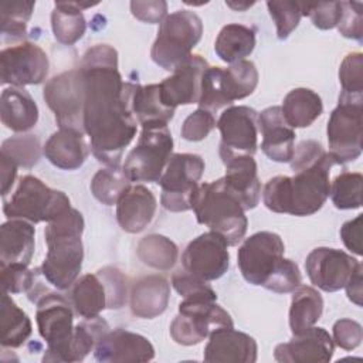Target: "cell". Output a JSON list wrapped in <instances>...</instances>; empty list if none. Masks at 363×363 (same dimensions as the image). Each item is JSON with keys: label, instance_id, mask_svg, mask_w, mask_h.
Masks as SVG:
<instances>
[{"label": "cell", "instance_id": "d590c367", "mask_svg": "<svg viewBox=\"0 0 363 363\" xmlns=\"http://www.w3.org/2000/svg\"><path fill=\"white\" fill-rule=\"evenodd\" d=\"M33 326L28 315L3 292L0 312V343L1 347H20L31 335Z\"/></svg>", "mask_w": 363, "mask_h": 363}, {"label": "cell", "instance_id": "4dcf8cb0", "mask_svg": "<svg viewBox=\"0 0 363 363\" xmlns=\"http://www.w3.org/2000/svg\"><path fill=\"white\" fill-rule=\"evenodd\" d=\"M69 301L82 319L99 316L104 309H108V295L101 277L96 272L79 277L69 288Z\"/></svg>", "mask_w": 363, "mask_h": 363}, {"label": "cell", "instance_id": "e575fe53", "mask_svg": "<svg viewBox=\"0 0 363 363\" xmlns=\"http://www.w3.org/2000/svg\"><path fill=\"white\" fill-rule=\"evenodd\" d=\"M255 48V30L244 24L224 26L214 43V51L224 62L234 64L248 57Z\"/></svg>", "mask_w": 363, "mask_h": 363}, {"label": "cell", "instance_id": "5b68a950", "mask_svg": "<svg viewBox=\"0 0 363 363\" xmlns=\"http://www.w3.org/2000/svg\"><path fill=\"white\" fill-rule=\"evenodd\" d=\"M190 204L197 223L224 237L228 245H237L244 238L248 227L245 210L223 177L199 184Z\"/></svg>", "mask_w": 363, "mask_h": 363}, {"label": "cell", "instance_id": "7bdbcfd3", "mask_svg": "<svg viewBox=\"0 0 363 363\" xmlns=\"http://www.w3.org/2000/svg\"><path fill=\"white\" fill-rule=\"evenodd\" d=\"M0 275L3 292L7 294H28L43 277L41 268L28 269L24 264L0 265Z\"/></svg>", "mask_w": 363, "mask_h": 363}, {"label": "cell", "instance_id": "f1b7e54d", "mask_svg": "<svg viewBox=\"0 0 363 363\" xmlns=\"http://www.w3.org/2000/svg\"><path fill=\"white\" fill-rule=\"evenodd\" d=\"M0 118L7 129L27 132L38 121V106L27 89L23 86H9L1 92Z\"/></svg>", "mask_w": 363, "mask_h": 363}, {"label": "cell", "instance_id": "44dd1931", "mask_svg": "<svg viewBox=\"0 0 363 363\" xmlns=\"http://www.w3.org/2000/svg\"><path fill=\"white\" fill-rule=\"evenodd\" d=\"M335 343L323 328H309L286 343L277 345L274 359L279 363H326L332 359Z\"/></svg>", "mask_w": 363, "mask_h": 363}, {"label": "cell", "instance_id": "c3c4849f", "mask_svg": "<svg viewBox=\"0 0 363 363\" xmlns=\"http://www.w3.org/2000/svg\"><path fill=\"white\" fill-rule=\"evenodd\" d=\"M216 125L214 113L199 108L184 119L180 135L189 142H200L208 136Z\"/></svg>", "mask_w": 363, "mask_h": 363}, {"label": "cell", "instance_id": "277c9868", "mask_svg": "<svg viewBox=\"0 0 363 363\" xmlns=\"http://www.w3.org/2000/svg\"><path fill=\"white\" fill-rule=\"evenodd\" d=\"M84 217L74 207L47 223V255L40 268L45 281L55 289H69L79 277L84 261Z\"/></svg>", "mask_w": 363, "mask_h": 363}, {"label": "cell", "instance_id": "52a82bcc", "mask_svg": "<svg viewBox=\"0 0 363 363\" xmlns=\"http://www.w3.org/2000/svg\"><path fill=\"white\" fill-rule=\"evenodd\" d=\"M71 207L68 196L48 187L38 177L21 176L14 193L3 199V213L10 218H21L33 224L50 223Z\"/></svg>", "mask_w": 363, "mask_h": 363}, {"label": "cell", "instance_id": "f35d334b", "mask_svg": "<svg viewBox=\"0 0 363 363\" xmlns=\"http://www.w3.org/2000/svg\"><path fill=\"white\" fill-rule=\"evenodd\" d=\"M34 1H3L0 4V26L3 40L24 41L27 23L33 14Z\"/></svg>", "mask_w": 363, "mask_h": 363}, {"label": "cell", "instance_id": "ab89813d", "mask_svg": "<svg viewBox=\"0 0 363 363\" xmlns=\"http://www.w3.org/2000/svg\"><path fill=\"white\" fill-rule=\"evenodd\" d=\"M363 176L357 172H342L330 184V199L339 210H353L362 206Z\"/></svg>", "mask_w": 363, "mask_h": 363}, {"label": "cell", "instance_id": "6da1fadb", "mask_svg": "<svg viewBox=\"0 0 363 363\" xmlns=\"http://www.w3.org/2000/svg\"><path fill=\"white\" fill-rule=\"evenodd\" d=\"M84 85V130L98 162L119 166L125 147L136 135L130 109L135 84L123 82L118 69V51L96 44L85 51L78 67Z\"/></svg>", "mask_w": 363, "mask_h": 363}, {"label": "cell", "instance_id": "74e56055", "mask_svg": "<svg viewBox=\"0 0 363 363\" xmlns=\"http://www.w3.org/2000/svg\"><path fill=\"white\" fill-rule=\"evenodd\" d=\"M130 186V180L123 167H106L98 170L91 180L92 196L105 206L118 203L123 191Z\"/></svg>", "mask_w": 363, "mask_h": 363}, {"label": "cell", "instance_id": "db71d44e", "mask_svg": "<svg viewBox=\"0 0 363 363\" xmlns=\"http://www.w3.org/2000/svg\"><path fill=\"white\" fill-rule=\"evenodd\" d=\"M362 221L363 214H359L356 218L346 221L340 228V238L347 250L356 255H362Z\"/></svg>", "mask_w": 363, "mask_h": 363}, {"label": "cell", "instance_id": "ba28073f", "mask_svg": "<svg viewBox=\"0 0 363 363\" xmlns=\"http://www.w3.org/2000/svg\"><path fill=\"white\" fill-rule=\"evenodd\" d=\"M258 85V71L252 61L241 60L227 68L208 67L201 79L199 108L216 113L237 99L251 95Z\"/></svg>", "mask_w": 363, "mask_h": 363}, {"label": "cell", "instance_id": "cb8c5ba5", "mask_svg": "<svg viewBox=\"0 0 363 363\" xmlns=\"http://www.w3.org/2000/svg\"><path fill=\"white\" fill-rule=\"evenodd\" d=\"M157 201L152 190L143 184H130L116 203V220L130 234L143 231L155 218Z\"/></svg>", "mask_w": 363, "mask_h": 363}, {"label": "cell", "instance_id": "4fadbf2b", "mask_svg": "<svg viewBox=\"0 0 363 363\" xmlns=\"http://www.w3.org/2000/svg\"><path fill=\"white\" fill-rule=\"evenodd\" d=\"M362 104L339 98L337 106L328 121L329 156L335 164H345L356 160L362 155Z\"/></svg>", "mask_w": 363, "mask_h": 363}, {"label": "cell", "instance_id": "7a4b0ae2", "mask_svg": "<svg viewBox=\"0 0 363 363\" xmlns=\"http://www.w3.org/2000/svg\"><path fill=\"white\" fill-rule=\"evenodd\" d=\"M282 238L271 231H258L241 244L237 264L242 278L257 286L277 294L292 292L301 285L302 277L295 261L284 258Z\"/></svg>", "mask_w": 363, "mask_h": 363}, {"label": "cell", "instance_id": "ac0fdd59", "mask_svg": "<svg viewBox=\"0 0 363 363\" xmlns=\"http://www.w3.org/2000/svg\"><path fill=\"white\" fill-rule=\"evenodd\" d=\"M360 262L342 250L318 247L305 259L311 282L325 292H336L347 284Z\"/></svg>", "mask_w": 363, "mask_h": 363}, {"label": "cell", "instance_id": "816d5d0a", "mask_svg": "<svg viewBox=\"0 0 363 363\" xmlns=\"http://www.w3.org/2000/svg\"><path fill=\"white\" fill-rule=\"evenodd\" d=\"M328 155V152L323 149V146L312 139L302 140L298 143V146L294 149V155L291 159V169L295 172H299L308 166L315 164L320 159H323Z\"/></svg>", "mask_w": 363, "mask_h": 363}, {"label": "cell", "instance_id": "9a60e30c", "mask_svg": "<svg viewBox=\"0 0 363 363\" xmlns=\"http://www.w3.org/2000/svg\"><path fill=\"white\" fill-rule=\"evenodd\" d=\"M221 133L220 157L252 156L258 147V112L238 105L224 109L216 125Z\"/></svg>", "mask_w": 363, "mask_h": 363}, {"label": "cell", "instance_id": "3957f363", "mask_svg": "<svg viewBox=\"0 0 363 363\" xmlns=\"http://www.w3.org/2000/svg\"><path fill=\"white\" fill-rule=\"evenodd\" d=\"M335 164L329 153L295 176H275L262 190L265 207L274 213L291 216H312L322 208L330 191V169Z\"/></svg>", "mask_w": 363, "mask_h": 363}, {"label": "cell", "instance_id": "d6a6232c", "mask_svg": "<svg viewBox=\"0 0 363 363\" xmlns=\"http://www.w3.org/2000/svg\"><path fill=\"white\" fill-rule=\"evenodd\" d=\"M282 113L291 128H308L323 112L320 96L309 88H295L282 101Z\"/></svg>", "mask_w": 363, "mask_h": 363}, {"label": "cell", "instance_id": "2e32d148", "mask_svg": "<svg viewBox=\"0 0 363 363\" xmlns=\"http://www.w3.org/2000/svg\"><path fill=\"white\" fill-rule=\"evenodd\" d=\"M50 61L45 51L34 43L23 41L0 52L1 84L11 86L38 85L48 75Z\"/></svg>", "mask_w": 363, "mask_h": 363}, {"label": "cell", "instance_id": "7dc6e473", "mask_svg": "<svg viewBox=\"0 0 363 363\" xmlns=\"http://www.w3.org/2000/svg\"><path fill=\"white\" fill-rule=\"evenodd\" d=\"M303 16H309L313 26L319 30H330L337 27L342 17V1L303 3Z\"/></svg>", "mask_w": 363, "mask_h": 363}, {"label": "cell", "instance_id": "681fc988", "mask_svg": "<svg viewBox=\"0 0 363 363\" xmlns=\"http://www.w3.org/2000/svg\"><path fill=\"white\" fill-rule=\"evenodd\" d=\"M337 30L346 38L363 41V4L360 1H342V17Z\"/></svg>", "mask_w": 363, "mask_h": 363}, {"label": "cell", "instance_id": "d6986e66", "mask_svg": "<svg viewBox=\"0 0 363 363\" xmlns=\"http://www.w3.org/2000/svg\"><path fill=\"white\" fill-rule=\"evenodd\" d=\"M208 67V62L199 54H191L184 60L170 77L159 84L163 104L173 109L179 105L199 104L201 79Z\"/></svg>", "mask_w": 363, "mask_h": 363}, {"label": "cell", "instance_id": "9f6ffc18", "mask_svg": "<svg viewBox=\"0 0 363 363\" xmlns=\"http://www.w3.org/2000/svg\"><path fill=\"white\" fill-rule=\"evenodd\" d=\"M362 271H363V267H362V264H359L357 268L354 269V272L352 274V277L349 278L347 284L345 285L347 298L353 303H356L357 306H362V296H363V292H362Z\"/></svg>", "mask_w": 363, "mask_h": 363}, {"label": "cell", "instance_id": "60d3db41", "mask_svg": "<svg viewBox=\"0 0 363 363\" xmlns=\"http://www.w3.org/2000/svg\"><path fill=\"white\" fill-rule=\"evenodd\" d=\"M339 82L342 92L339 98L363 101V54H347L339 67Z\"/></svg>", "mask_w": 363, "mask_h": 363}, {"label": "cell", "instance_id": "7402d4cb", "mask_svg": "<svg viewBox=\"0 0 363 363\" xmlns=\"http://www.w3.org/2000/svg\"><path fill=\"white\" fill-rule=\"evenodd\" d=\"M257 350L252 336L234 328H218L210 333L203 359L208 363H254Z\"/></svg>", "mask_w": 363, "mask_h": 363}, {"label": "cell", "instance_id": "1f68e13d", "mask_svg": "<svg viewBox=\"0 0 363 363\" xmlns=\"http://www.w3.org/2000/svg\"><path fill=\"white\" fill-rule=\"evenodd\" d=\"M98 3H78V1H55L51 13V28L58 43L64 45L75 44L86 30V21L82 9L95 6Z\"/></svg>", "mask_w": 363, "mask_h": 363}, {"label": "cell", "instance_id": "8d00e7d4", "mask_svg": "<svg viewBox=\"0 0 363 363\" xmlns=\"http://www.w3.org/2000/svg\"><path fill=\"white\" fill-rule=\"evenodd\" d=\"M136 254L145 265L159 271H169L177 261L179 250L170 238L160 234H149L138 242Z\"/></svg>", "mask_w": 363, "mask_h": 363}, {"label": "cell", "instance_id": "b9f144b4", "mask_svg": "<svg viewBox=\"0 0 363 363\" xmlns=\"http://www.w3.org/2000/svg\"><path fill=\"white\" fill-rule=\"evenodd\" d=\"M1 155L11 159L18 167L30 169L40 160V140L34 135L13 136L3 142Z\"/></svg>", "mask_w": 363, "mask_h": 363}, {"label": "cell", "instance_id": "f5cc1de1", "mask_svg": "<svg viewBox=\"0 0 363 363\" xmlns=\"http://www.w3.org/2000/svg\"><path fill=\"white\" fill-rule=\"evenodd\" d=\"M130 11L133 17L143 23L157 24L167 16V3L164 0H147V1H130Z\"/></svg>", "mask_w": 363, "mask_h": 363}, {"label": "cell", "instance_id": "9c48e42d", "mask_svg": "<svg viewBox=\"0 0 363 363\" xmlns=\"http://www.w3.org/2000/svg\"><path fill=\"white\" fill-rule=\"evenodd\" d=\"M35 305L38 332L47 343L43 362H68L69 343L75 329V311L69 298L48 291Z\"/></svg>", "mask_w": 363, "mask_h": 363}, {"label": "cell", "instance_id": "83f0119b", "mask_svg": "<svg viewBox=\"0 0 363 363\" xmlns=\"http://www.w3.org/2000/svg\"><path fill=\"white\" fill-rule=\"evenodd\" d=\"M35 230L33 223L10 218L0 227V265H28L34 254Z\"/></svg>", "mask_w": 363, "mask_h": 363}, {"label": "cell", "instance_id": "f546056e", "mask_svg": "<svg viewBox=\"0 0 363 363\" xmlns=\"http://www.w3.org/2000/svg\"><path fill=\"white\" fill-rule=\"evenodd\" d=\"M130 109L142 128L152 125H167V122L174 116L176 111L163 104L159 84H135L130 96Z\"/></svg>", "mask_w": 363, "mask_h": 363}, {"label": "cell", "instance_id": "bcb514c9", "mask_svg": "<svg viewBox=\"0 0 363 363\" xmlns=\"http://www.w3.org/2000/svg\"><path fill=\"white\" fill-rule=\"evenodd\" d=\"M101 277L106 295H108V309H121L128 299V278L116 267L106 265L96 271Z\"/></svg>", "mask_w": 363, "mask_h": 363}, {"label": "cell", "instance_id": "484cf974", "mask_svg": "<svg viewBox=\"0 0 363 363\" xmlns=\"http://www.w3.org/2000/svg\"><path fill=\"white\" fill-rule=\"evenodd\" d=\"M170 284L159 275H145L138 278L129 292V305L135 316L143 319H153L162 315L169 303Z\"/></svg>", "mask_w": 363, "mask_h": 363}, {"label": "cell", "instance_id": "836d02e7", "mask_svg": "<svg viewBox=\"0 0 363 363\" xmlns=\"http://www.w3.org/2000/svg\"><path fill=\"white\" fill-rule=\"evenodd\" d=\"M323 298L312 286L299 285L292 291L289 328L292 335H301L312 328L322 316Z\"/></svg>", "mask_w": 363, "mask_h": 363}, {"label": "cell", "instance_id": "f907efd6", "mask_svg": "<svg viewBox=\"0 0 363 363\" xmlns=\"http://www.w3.org/2000/svg\"><path fill=\"white\" fill-rule=\"evenodd\" d=\"M363 339L362 325L353 319H339L333 325V343L343 350L356 349Z\"/></svg>", "mask_w": 363, "mask_h": 363}, {"label": "cell", "instance_id": "5bb4252c", "mask_svg": "<svg viewBox=\"0 0 363 363\" xmlns=\"http://www.w3.org/2000/svg\"><path fill=\"white\" fill-rule=\"evenodd\" d=\"M43 98L54 112L60 129L84 132V85L79 69L52 77L43 89Z\"/></svg>", "mask_w": 363, "mask_h": 363}, {"label": "cell", "instance_id": "30bf717a", "mask_svg": "<svg viewBox=\"0 0 363 363\" xmlns=\"http://www.w3.org/2000/svg\"><path fill=\"white\" fill-rule=\"evenodd\" d=\"M172 152L173 138L167 125L143 126L136 146L125 160L123 170L130 182L159 183Z\"/></svg>", "mask_w": 363, "mask_h": 363}, {"label": "cell", "instance_id": "ffe728a7", "mask_svg": "<svg viewBox=\"0 0 363 363\" xmlns=\"http://www.w3.org/2000/svg\"><path fill=\"white\" fill-rule=\"evenodd\" d=\"M94 356L101 363H138L155 357V347L147 337L118 328L108 330L96 343Z\"/></svg>", "mask_w": 363, "mask_h": 363}, {"label": "cell", "instance_id": "8992f818", "mask_svg": "<svg viewBox=\"0 0 363 363\" xmlns=\"http://www.w3.org/2000/svg\"><path fill=\"white\" fill-rule=\"evenodd\" d=\"M203 34V21L191 10H177L160 23L150 50L153 62L166 71H174L191 55Z\"/></svg>", "mask_w": 363, "mask_h": 363}, {"label": "cell", "instance_id": "f6af8a7d", "mask_svg": "<svg viewBox=\"0 0 363 363\" xmlns=\"http://www.w3.org/2000/svg\"><path fill=\"white\" fill-rule=\"evenodd\" d=\"M172 285L184 299L217 301V294L207 281L187 272L186 269H179L173 274Z\"/></svg>", "mask_w": 363, "mask_h": 363}, {"label": "cell", "instance_id": "d4e9b609", "mask_svg": "<svg viewBox=\"0 0 363 363\" xmlns=\"http://www.w3.org/2000/svg\"><path fill=\"white\" fill-rule=\"evenodd\" d=\"M227 189L240 200L244 210L255 208L261 197V182L252 156H234L223 160Z\"/></svg>", "mask_w": 363, "mask_h": 363}, {"label": "cell", "instance_id": "11a10c76", "mask_svg": "<svg viewBox=\"0 0 363 363\" xmlns=\"http://www.w3.org/2000/svg\"><path fill=\"white\" fill-rule=\"evenodd\" d=\"M0 157H1V196L4 199L7 197L9 191L14 184L18 166L4 155H1Z\"/></svg>", "mask_w": 363, "mask_h": 363}, {"label": "cell", "instance_id": "603a6c76", "mask_svg": "<svg viewBox=\"0 0 363 363\" xmlns=\"http://www.w3.org/2000/svg\"><path fill=\"white\" fill-rule=\"evenodd\" d=\"M258 130L262 133L261 149L271 160L291 162L296 135L285 121L281 106H269L258 113Z\"/></svg>", "mask_w": 363, "mask_h": 363}, {"label": "cell", "instance_id": "7c38bea8", "mask_svg": "<svg viewBox=\"0 0 363 363\" xmlns=\"http://www.w3.org/2000/svg\"><path fill=\"white\" fill-rule=\"evenodd\" d=\"M204 160L194 153H173L159 180L162 206L173 213L191 208L190 200L204 173Z\"/></svg>", "mask_w": 363, "mask_h": 363}, {"label": "cell", "instance_id": "8fae6325", "mask_svg": "<svg viewBox=\"0 0 363 363\" xmlns=\"http://www.w3.org/2000/svg\"><path fill=\"white\" fill-rule=\"evenodd\" d=\"M233 319L216 301L183 299L179 313L170 323L172 339L183 346H193L218 328H233Z\"/></svg>", "mask_w": 363, "mask_h": 363}, {"label": "cell", "instance_id": "6f0895ef", "mask_svg": "<svg viewBox=\"0 0 363 363\" xmlns=\"http://www.w3.org/2000/svg\"><path fill=\"white\" fill-rule=\"evenodd\" d=\"M225 4L228 6V7H231V9H234V10H237V11H244V10H247L248 7H251L252 4H254V1H251V3H241V1H225Z\"/></svg>", "mask_w": 363, "mask_h": 363}, {"label": "cell", "instance_id": "4316f807", "mask_svg": "<svg viewBox=\"0 0 363 363\" xmlns=\"http://www.w3.org/2000/svg\"><path fill=\"white\" fill-rule=\"evenodd\" d=\"M43 153L55 167L75 170L85 163L89 155V146L84 138V132L60 129L48 138Z\"/></svg>", "mask_w": 363, "mask_h": 363}, {"label": "cell", "instance_id": "e0dca14e", "mask_svg": "<svg viewBox=\"0 0 363 363\" xmlns=\"http://www.w3.org/2000/svg\"><path fill=\"white\" fill-rule=\"evenodd\" d=\"M228 244L220 234L208 231L191 240L182 254L183 269L204 279L216 281L230 265Z\"/></svg>", "mask_w": 363, "mask_h": 363}, {"label": "cell", "instance_id": "ee69618b", "mask_svg": "<svg viewBox=\"0 0 363 363\" xmlns=\"http://www.w3.org/2000/svg\"><path fill=\"white\" fill-rule=\"evenodd\" d=\"M301 1H267L271 18L277 26V37L286 40L289 34L298 27L302 13Z\"/></svg>", "mask_w": 363, "mask_h": 363}]
</instances>
